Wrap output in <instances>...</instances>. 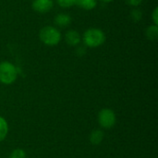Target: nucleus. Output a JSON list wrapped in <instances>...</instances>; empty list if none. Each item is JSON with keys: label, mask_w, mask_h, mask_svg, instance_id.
<instances>
[{"label": "nucleus", "mask_w": 158, "mask_h": 158, "mask_svg": "<svg viewBox=\"0 0 158 158\" xmlns=\"http://www.w3.org/2000/svg\"><path fill=\"white\" fill-rule=\"evenodd\" d=\"M98 0H77L76 5L84 9V10H92L94 9L97 6Z\"/></svg>", "instance_id": "8"}, {"label": "nucleus", "mask_w": 158, "mask_h": 158, "mask_svg": "<svg viewBox=\"0 0 158 158\" xmlns=\"http://www.w3.org/2000/svg\"><path fill=\"white\" fill-rule=\"evenodd\" d=\"M9 158H26V153L23 149L17 148L11 152Z\"/></svg>", "instance_id": "14"}, {"label": "nucleus", "mask_w": 158, "mask_h": 158, "mask_svg": "<svg viewBox=\"0 0 158 158\" xmlns=\"http://www.w3.org/2000/svg\"><path fill=\"white\" fill-rule=\"evenodd\" d=\"M65 41L69 46H78L81 42V35L75 30H69L65 34Z\"/></svg>", "instance_id": "6"}, {"label": "nucleus", "mask_w": 158, "mask_h": 158, "mask_svg": "<svg viewBox=\"0 0 158 158\" xmlns=\"http://www.w3.org/2000/svg\"><path fill=\"white\" fill-rule=\"evenodd\" d=\"M81 41L86 47L96 48L104 44L106 42V34L99 28H89L83 32Z\"/></svg>", "instance_id": "1"}, {"label": "nucleus", "mask_w": 158, "mask_h": 158, "mask_svg": "<svg viewBox=\"0 0 158 158\" xmlns=\"http://www.w3.org/2000/svg\"><path fill=\"white\" fill-rule=\"evenodd\" d=\"M8 133V124L7 121L0 116V143L3 142Z\"/></svg>", "instance_id": "11"}, {"label": "nucleus", "mask_w": 158, "mask_h": 158, "mask_svg": "<svg viewBox=\"0 0 158 158\" xmlns=\"http://www.w3.org/2000/svg\"><path fill=\"white\" fill-rule=\"evenodd\" d=\"M53 0H33L31 4L32 9L39 14H44L49 12L53 8Z\"/></svg>", "instance_id": "5"}, {"label": "nucleus", "mask_w": 158, "mask_h": 158, "mask_svg": "<svg viewBox=\"0 0 158 158\" xmlns=\"http://www.w3.org/2000/svg\"><path fill=\"white\" fill-rule=\"evenodd\" d=\"M71 21H72V18L67 13H58L54 19V23L56 24V26L59 28L68 27L69 25H70Z\"/></svg>", "instance_id": "7"}, {"label": "nucleus", "mask_w": 158, "mask_h": 158, "mask_svg": "<svg viewBox=\"0 0 158 158\" xmlns=\"http://www.w3.org/2000/svg\"><path fill=\"white\" fill-rule=\"evenodd\" d=\"M61 32L55 26H44L39 31V39L47 46H56L61 41Z\"/></svg>", "instance_id": "2"}, {"label": "nucleus", "mask_w": 158, "mask_h": 158, "mask_svg": "<svg viewBox=\"0 0 158 158\" xmlns=\"http://www.w3.org/2000/svg\"><path fill=\"white\" fill-rule=\"evenodd\" d=\"M76 54L80 56H83L86 54V48L84 46H77V49H76Z\"/></svg>", "instance_id": "17"}, {"label": "nucleus", "mask_w": 158, "mask_h": 158, "mask_svg": "<svg viewBox=\"0 0 158 158\" xmlns=\"http://www.w3.org/2000/svg\"><path fill=\"white\" fill-rule=\"evenodd\" d=\"M19 76V69L9 61L0 62V82L5 85L12 84Z\"/></svg>", "instance_id": "3"}, {"label": "nucleus", "mask_w": 158, "mask_h": 158, "mask_svg": "<svg viewBox=\"0 0 158 158\" xmlns=\"http://www.w3.org/2000/svg\"><path fill=\"white\" fill-rule=\"evenodd\" d=\"M101 1H103V2H106V3H109V2H112L113 0H101Z\"/></svg>", "instance_id": "18"}, {"label": "nucleus", "mask_w": 158, "mask_h": 158, "mask_svg": "<svg viewBox=\"0 0 158 158\" xmlns=\"http://www.w3.org/2000/svg\"><path fill=\"white\" fill-rule=\"evenodd\" d=\"M152 20L155 25L158 26V7H155L153 12H152Z\"/></svg>", "instance_id": "16"}, {"label": "nucleus", "mask_w": 158, "mask_h": 158, "mask_svg": "<svg viewBox=\"0 0 158 158\" xmlns=\"http://www.w3.org/2000/svg\"><path fill=\"white\" fill-rule=\"evenodd\" d=\"M104 132L101 130H94L90 134V142L94 145H99L104 140Z\"/></svg>", "instance_id": "9"}, {"label": "nucleus", "mask_w": 158, "mask_h": 158, "mask_svg": "<svg viewBox=\"0 0 158 158\" xmlns=\"http://www.w3.org/2000/svg\"><path fill=\"white\" fill-rule=\"evenodd\" d=\"M117 122L116 113L110 108H103L98 113V123L99 125L106 130H109L115 126Z\"/></svg>", "instance_id": "4"}, {"label": "nucleus", "mask_w": 158, "mask_h": 158, "mask_svg": "<svg viewBox=\"0 0 158 158\" xmlns=\"http://www.w3.org/2000/svg\"><path fill=\"white\" fill-rule=\"evenodd\" d=\"M145 36L148 40L154 41L158 38V26L157 25H150L145 30Z\"/></svg>", "instance_id": "10"}, {"label": "nucleus", "mask_w": 158, "mask_h": 158, "mask_svg": "<svg viewBox=\"0 0 158 158\" xmlns=\"http://www.w3.org/2000/svg\"><path fill=\"white\" fill-rule=\"evenodd\" d=\"M76 1L77 0H56V3L63 8H69L76 5Z\"/></svg>", "instance_id": "13"}, {"label": "nucleus", "mask_w": 158, "mask_h": 158, "mask_svg": "<svg viewBox=\"0 0 158 158\" xmlns=\"http://www.w3.org/2000/svg\"><path fill=\"white\" fill-rule=\"evenodd\" d=\"M124 1L126 2L127 5H129L131 6H133V7L139 6L143 2V0H124Z\"/></svg>", "instance_id": "15"}, {"label": "nucleus", "mask_w": 158, "mask_h": 158, "mask_svg": "<svg viewBox=\"0 0 158 158\" xmlns=\"http://www.w3.org/2000/svg\"><path fill=\"white\" fill-rule=\"evenodd\" d=\"M143 11L138 7H133V9L131 11V19L134 22H139L143 19Z\"/></svg>", "instance_id": "12"}]
</instances>
